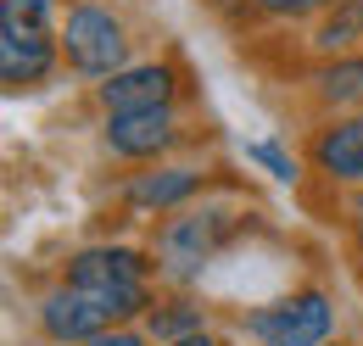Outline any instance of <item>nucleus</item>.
<instances>
[{
  "instance_id": "obj_7",
  "label": "nucleus",
  "mask_w": 363,
  "mask_h": 346,
  "mask_svg": "<svg viewBox=\"0 0 363 346\" xmlns=\"http://www.w3.org/2000/svg\"><path fill=\"white\" fill-rule=\"evenodd\" d=\"M73 291H123V285H145V257L129 246H90L67 268Z\"/></svg>"
},
{
  "instance_id": "obj_1",
  "label": "nucleus",
  "mask_w": 363,
  "mask_h": 346,
  "mask_svg": "<svg viewBox=\"0 0 363 346\" xmlns=\"http://www.w3.org/2000/svg\"><path fill=\"white\" fill-rule=\"evenodd\" d=\"M330 324H335V307L324 291H296L274 307H257L246 318V330L263 346H324L330 341Z\"/></svg>"
},
{
  "instance_id": "obj_20",
  "label": "nucleus",
  "mask_w": 363,
  "mask_h": 346,
  "mask_svg": "<svg viewBox=\"0 0 363 346\" xmlns=\"http://www.w3.org/2000/svg\"><path fill=\"white\" fill-rule=\"evenodd\" d=\"M358 213H363V196H358Z\"/></svg>"
},
{
  "instance_id": "obj_19",
  "label": "nucleus",
  "mask_w": 363,
  "mask_h": 346,
  "mask_svg": "<svg viewBox=\"0 0 363 346\" xmlns=\"http://www.w3.org/2000/svg\"><path fill=\"white\" fill-rule=\"evenodd\" d=\"M358 246H363V223H358Z\"/></svg>"
},
{
  "instance_id": "obj_17",
  "label": "nucleus",
  "mask_w": 363,
  "mask_h": 346,
  "mask_svg": "<svg viewBox=\"0 0 363 346\" xmlns=\"http://www.w3.org/2000/svg\"><path fill=\"white\" fill-rule=\"evenodd\" d=\"M90 346H145V341H140L135 330H106V335H95Z\"/></svg>"
},
{
  "instance_id": "obj_15",
  "label": "nucleus",
  "mask_w": 363,
  "mask_h": 346,
  "mask_svg": "<svg viewBox=\"0 0 363 346\" xmlns=\"http://www.w3.org/2000/svg\"><path fill=\"white\" fill-rule=\"evenodd\" d=\"M246 157H252V162H263V168H269L274 179H296V162H291V157H285L279 145H269V140H263V145H252Z\"/></svg>"
},
{
  "instance_id": "obj_4",
  "label": "nucleus",
  "mask_w": 363,
  "mask_h": 346,
  "mask_svg": "<svg viewBox=\"0 0 363 346\" xmlns=\"http://www.w3.org/2000/svg\"><path fill=\"white\" fill-rule=\"evenodd\" d=\"M56 62V45L45 28H23V23H0V79L6 89H28L40 84Z\"/></svg>"
},
{
  "instance_id": "obj_13",
  "label": "nucleus",
  "mask_w": 363,
  "mask_h": 346,
  "mask_svg": "<svg viewBox=\"0 0 363 346\" xmlns=\"http://www.w3.org/2000/svg\"><path fill=\"white\" fill-rule=\"evenodd\" d=\"M151 335L157 341H184V335H201V307H162V313H151Z\"/></svg>"
},
{
  "instance_id": "obj_11",
  "label": "nucleus",
  "mask_w": 363,
  "mask_h": 346,
  "mask_svg": "<svg viewBox=\"0 0 363 346\" xmlns=\"http://www.w3.org/2000/svg\"><path fill=\"white\" fill-rule=\"evenodd\" d=\"M313 84H318V95H324V101H335V106L363 101V56H341V62H330Z\"/></svg>"
},
{
  "instance_id": "obj_3",
  "label": "nucleus",
  "mask_w": 363,
  "mask_h": 346,
  "mask_svg": "<svg viewBox=\"0 0 363 346\" xmlns=\"http://www.w3.org/2000/svg\"><path fill=\"white\" fill-rule=\"evenodd\" d=\"M229 229H235V218L224 207H201V213H184L174 218L168 229H162V268L168 274H196V268H207L213 252L229 240Z\"/></svg>"
},
{
  "instance_id": "obj_14",
  "label": "nucleus",
  "mask_w": 363,
  "mask_h": 346,
  "mask_svg": "<svg viewBox=\"0 0 363 346\" xmlns=\"http://www.w3.org/2000/svg\"><path fill=\"white\" fill-rule=\"evenodd\" d=\"M56 17V0H0V23H23V28H45Z\"/></svg>"
},
{
  "instance_id": "obj_6",
  "label": "nucleus",
  "mask_w": 363,
  "mask_h": 346,
  "mask_svg": "<svg viewBox=\"0 0 363 346\" xmlns=\"http://www.w3.org/2000/svg\"><path fill=\"white\" fill-rule=\"evenodd\" d=\"M40 324H45L50 341H84L90 346L95 335H106L112 330V313L95 302L90 291H56V296H45V307H40Z\"/></svg>"
},
{
  "instance_id": "obj_12",
  "label": "nucleus",
  "mask_w": 363,
  "mask_h": 346,
  "mask_svg": "<svg viewBox=\"0 0 363 346\" xmlns=\"http://www.w3.org/2000/svg\"><path fill=\"white\" fill-rule=\"evenodd\" d=\"M352 40H363V0H341V11L313 34L318 50H347Z\"/></svg>"
},
{
  "instance_id": "obj_9",
  "label": "nucleus",
  "mask_w": 363,
  "mask_h": 346,
  "mask_svg": "<svg viewBox=\"0 0 363 346\" xmlns=\"http://www.w3.org/2000/svg\"><path fill=\"white\" fill-rule=\"evenodd\" d=\"M313 162L318 173H330V179H363V118H347V123H335V129H324L313 140Z\"/></svg>"
},
{
  "instance_id": "obj_8",
  "label": "nucleus",
  "mask_w": 363,
  "mask_h": 346,
  "mask_svg": "<svg viewBox=\"0 0 363 346\" xmlns=\"http://www.w3.org/2000/svg\"><path fill=\"white\" fill-rule=\"evenodd\" d=\"M174 145V118L168 106H151V112H112L106 118V151L118 157H157Z\"/></svg>"
},
{
  "instance_id": "obj_5",
  "label": "nucleus",
  "mask_w": 363,
  "mask_h": 346,
  "mask_svg": "<svg viewBox=\"0 0 363 346\" xmlns=\"http://www.w3.org/2000/svg\"><path fill=\"white\" fill-rule=\"evenodd\" d=\"M174 89H179L174 84V67L145 62V67L112 73V79L101 84V106H106V118H112V112H151V106H168Z\"/></svg>"
},
{
  "instance_id": "obj_16",
  "label": "nucleus",
  "mask_w": 363,
  "mask_h": 346,
  "mask_svg": "<svg viewBox=\"0 0 363 346\" xmlns=\"http://www.w3.org/2000/svg\"><path fill=\"white\" fill-rule=\"evenodd\" d=\"M263 11H274V17H308V11H318V6H330V0H257Z\"/></svg>"
},
{
  "instance_id": "obj_10",
  "label": "nucleus",
  "mask_w": 363,
  "mask_h": 346,
  "mask_svg": "<svg viewBox=\"0 0 363 346\" xmlns=\"http://www.w3.org/2000/svg\"><path fill=\"white\" fill-rule=\"evenodd\" d=\"M196 173L190 168H162V173H140L135 184H129V207L135 213H168V207H179L196 196Z\"/></svg>"
},
{
  "instance_id": "obj_2",
  "label": "nucleus",
  "mask_w": 363,
  "mask_h": 346,
  "mask_svg": "<svg viewBox=\"0 0 363 346\" xmlns=\"http://www.w3.org/2000/svg\"><path fill=\"white\" fill-rule=\"evenodd\" d=\"M123 28H118V17L112 11H101V6H79L73 17H67V28H62V56L79 67V73H90V79H112V73H123Z\"/></svg>"
},
{
  "instance_id": "obj_21",
  "label": "nucleus",
  "mask_w": 363,
  "mask_h": 346,
  "mask_svg": "<svg viewBox=\"0 0 363 346\" xmlns=\"http://www.w3.org/2000/svg\"><path fill=\"white\" fill-rule=\"evenodd\" d=\"M324 346H330V341H324Z\"/></svg>"
},
{
  "instance_id": "obj_18",
  "label": "nucleus",
  "mask_w": 363,
  "mask_h": 346,
  "mask_svg": "<svg viewBox=\"0 0 363 346\" xmlns=\"http://www.w3.org/2000/svg\"><path fill=\"white\" fill-rule=\"evenodd\" d=\"M168 346H218V341H207V335H184V341H168Z\"/></svg>"
}]
</instances>
